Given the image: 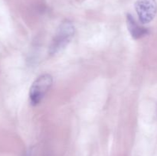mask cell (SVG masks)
<instances>
[{"mask_svg":"<svg viewBox=\"0 0 157 156\" xmlns=\"http://www.w3.org/2000/svg\"><path fill=\"white\" fill-rule=\"evenodd\" d=\"M75 27L71 21L65 20L58 28L49 47V54H56L64 50L73 38Z\"/></svg>","mask_w":157,"mask_h":156,"instance_id":"cell-1","label":"cell"},{"mask_svg":"<svg viewBox=\"0 0 157 156\" xmlns=\"http://www.w3.org/2000/svg\"><path fill=\"white\" fill-rule=\"evenodd\" d=\"M53 84V77L49 73H43L32 83L29 90V99L33 106L38 105Z\"/></svg>","mask_w":157,"mask_h":156,"instance_id":"cell-2","label":"cell"},{"mask_svg":"<svg viewBox=\"0 0 157 156\" xmlns=\"http://www.w3.org/2000/svg\"><path fill=\"white\" fill-rule=\"evenodd\" d=\"M134 7L142 24H148L154 19L157 12L156 0H137Z\"/></svg>","mask_w":157,"mask_h":156,"instance_id":"cell-3","label":"cell"},{"mask_svg":"<svg viewBox=\"0 0 157 156\" xmlns=\"http://www.w3.org/2000/svg\"><path fill=\"white\" fill-rule=\"evenodd\" d=\"M127 29L133 39H139L149 33L148 29L140 25L130 14H127Z\"/></svg>","mask_w":157,"mask_h":156,"instance_id":"cell-4","label":"cell"}]
</instances>
